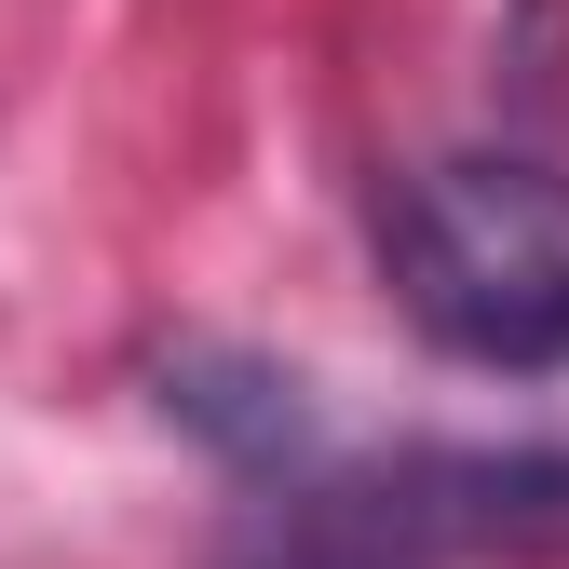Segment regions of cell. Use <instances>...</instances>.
Listing matches in <instances>:
<instances>
[{
  "label": "cell",
  "instance_id": "1",
  "mask_svg": "<svg viewBox=\"0 0 569 569\" xmlns=\"http://www.w3.org/2000/svg\"><path fill=\"white\" fill-rule=\"evenodd\" d=\"M380 271L407 326L502 380L569 367V177L529 150H448L380 190Z\"/></svg>",
  "mask_w": 569,
  "mask_h": 569
},
{
  "label": "cell",
  "instance_id": "2",
  "mask_svg": "<svg viewBox=\"0 0 569 569\" xmlns=\"http://www.w3.org/2000/svg\"><path fill=\"white\" fill-rule=\"evenodd\" d=\"M569 448H407L393 475H284V569H448V556H556Z\"/></svg>",
  "mask_w": 569,
  "mask_h": 569
},
{
  "label": "cell",
  "instance_id": "3",
  "mask_svg": "<svg viewBox=\"0 0 569 569\" xmlns=\"http://www.w3.org/2000/svg\"><path fill=\"white\" fill-rule=\"evenodd\" d=\"M163 420H190L231 475H271V488L312 475V380L271 352H218V339L163 352Z\"/></svg>",
  "mask_w": 569,
  "mask_h": 569
}]
</instances>
